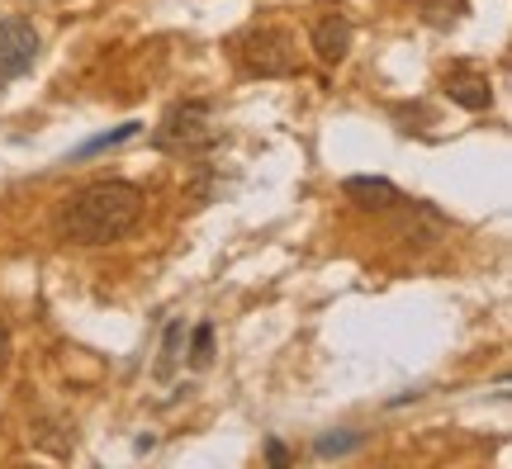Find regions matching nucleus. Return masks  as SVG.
Here are the masks:
<instances>
[{"instance_id": "1", "label": "nucleus", "mask_w": 512, "mask_h": 469, "mask_svg": "<svg viewBox=\"0 0 512 469\" xmlns=\"http://www.w3.org/2000/svg\"><path fill=\"white\" fill-rule=\"evenodd\" d=\"M143 218V190L128 181H91L81 185L72 199H62L57 228L67 242L81 247H110L119 237H128Z\"/></svg>"}, {"instance_id": "2", "label": "nucleus", "mask_w": 512, "mask_h": 469, "mask_svg": "<svg viewBox=\"0 0 512 469\" xmlns=\"http://www.w3.org/2000/svg\"><path fill=\"white\" fill-rule=\"evenodd\" d=\"M157 152H171V157H200V152H214L223 143V128L214 119V105L209 100H181L162 114V124L152 133Z\"/></svg>"}, {"instance_id": "3", "label": "nucleus", "mask_w": 512, "mask_h": 469, "mask_svg": "<svg viewBox=\"0 0 512 469\" xmlns=\"http://www.w3.org/2000/svg\"><path fill=\"white\" fill-rule=\"evenodd\" d=\"M238 57H242V72L261 76V81L299 72V43L285 29H247L238 38Z\"/></svg>"}, {"instance_id": "4", "label": "nucleus", "mask_w": 512, "mask_h": 469, "mask_svg": "<svg viewBox=\"0 0 512 469\" xmlns=\"http://www.w3.org/2000/svg\"><path fill=\"white\" fill-rule=\"evenodd\" d=\"M34 62H38V34H34V24L29 19H0V76H24V72H34Z\"/></svg>"}, {"instance_id": "5", "label": "nucleus", "mask_w": 512, "mask_h": 469, "mask_svg": "<svg viewBox=\"0 0 512 469\" xmlns=\"http://www.w3.org/2000/svg\"><path fill=\"white\" fill-rule=\"evenodd\" d=\"M441 91L451 95L460 109H470V114H484V109L494 105V81L479 72V67H451L446 81H441Z\"/></svg>"}, {"instance_id": "6", "label": "nucleus", "mask_w": 512, "mask_h": 469, "mask_svg": "<svg viewBox=\"0 0 512 469\" xmlns=\"http://www.w3.org/2000/svg\"><path fill=\"white\" fill-rule=\"evenodd\" d=\"M313 53L323 67H337L351 53V19L342 10H323L313 19Z\"/></svg>"}, {"instance_id": "7", "label": "nucleus", "mask_w": 512, "mask_h": 469, "mask_svg": "<svg viewBox=\"0 0 512 469\" xmlns=\"http://www.w3.org/2000/svg\"><path fill=\"white\" fill-rule=\"evenodd\" d=\"M342 195H347L356 209H366V214H389V209L403 204L399 185L384 181V176H347V181H342Z\"/></svg>"}, {"instance_id": "8", "label": "nucleus", "mask_w": 512, "mask_h": 469, "mask_svg": "<svg viewBox=\"0 0 512 469\" xmlns=\"http://www.w3.org/2000/svg\"><path fill=\"white\" fill-rule=\"evenodd\" d=\"M34 446L38 451L57 455V460H67L76 451V427L67 417H53V413H38L34 417Z\"/></svg>"}, {"instance_id": "9", "label": "nucleus", "mask_w": 512, "mask_h": 469, "mask_svg": "<svg viewBox=\"0 0 512 469\" xmlns=\"http://www.w3.org/2000/svg\"><path fill=\"white\" fill-rule=\"evenodd\" d=\"M185 361V318L166 323V337H162V361H157V379H171V370Z\"/></svg>"}, {"instance_id": "10", "label": "nucleus", "mask_w": 512, "mask_h": 469, "mask_svg": "<svg viewBox=\"0 0 512 469\" xmlns=\"http://www.w3.org/2000/svg\"><path fill=\"white\" fill-rule=\"evenodd\" d=\"M465 10H470V0H422V19H427L432 29H451V24H460Z\"/></svg>"}, {"instance_id": "11", "label": "nucleus", "mask_w": 512, "mask_h": 469, "mask_svg": "<svg viewBox=\"0 0 512 469\" xmlns=\"http://www.w3.org/2000/svg\"><path fill=\"white\" fill-rule=\"evenodd\" d=\"M361 446H366L361 432H323L313 441V455H318V460H332V455H351V451H361Z\"/></svg>"}, {"instance_id": "12", "label": "nucleus", "mask_w": 512, "mask_h": 469, "mask_svg": "<svg viewBox=\"0 0 512 469\" xmlns=\"http://www.w3.org/2000/svg\"><path fill=\"white\" fill-rule=\"evenodd\" d=\"M138 128H143V124H119V128H110V133L91 138V143H81L72 157L81 162V157H95V152H105V147H119V143H128V138H138Z\"/></svg>"}, {"instance_id": "13", "label": "nucleus", "mask_w": 512, "mask_h": 469, "mask_svg": "<svg viewBox=\"0 0 512 469\" xmlns=\"http://www.w3.org/2000/svg\"><path fill=\"white\" fill-rule=\"evenodd\" d=\"M209 361H214V323H195V332H190V365L204 370Z\"/></svg>"}, {"instance_id": "14", "label": "nucleus", "mask_w": 512, "mask_h": 469, "mask_svg": "<svg viewBox=\"0 0 512 469\" xmlns=\"http://www.w3.org/2000/svg\"><path fill=\"white\" fill-rule=\"evenodd\" d=\"M266 460H271L275 469H285V465H290V451H285L280 441H266Z\"/></svg>"}, {"instance_id": "15", "label": "nucleus", "mask_w": 512, "mask_h": 469, "mask_svg": "<svg viewBox=\"0 0 512 469\" xmlns=\"http://www.w3.org/2000/svg\"><path fill=\"white\" fill-rule=\"evenodd\" d=\"M10 365V327H5V318H0V370Z\"/></svg>"}]
</instances>
